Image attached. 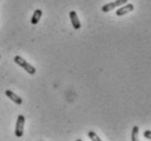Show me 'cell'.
<instances>
[{
	"instance_id": "obj_1",
	"label": "cell",
	"mask_w": 151,
	"mask_h": 141,
	"mask_svg": "<svg viewBox=\"0 0 151 141\" xmlns=\"http://www.w3.org/2000/svg\"><path fill=\"white\" fill-rule=\"evenodd\" d=\"M14 62L18 66L22 67V68L24 69V70H25L29 74H35V73H36V68H35V67H33L32 65H30V64H29L25 59H23L21 56H15V57H14Z\"/></svg>"
},
{
	"instance_id": "obj_2",
	"label": "cell",
	"mask_w": 151,
	"mask_h": 141,
	"mask_svg": "<svg viewBox=\"0 0 151 141\" xmlns=\"http://www.w3.org/2000/svg\"><path fill=\"white\" fill-rule=\"evenodd\" d=\"M24 124H25V117L23 115H19L18 119H17V124H15V137L21 138L23 136V131H24Z\"/></svg>"
},
{
	"instance_id": "obj_3",
	"label": "cell",
	"mask_w": 151,
	"mask_h": 141,
	"mask_svg": "<svg viewBox=\"0 0 151 141\" xmlns=\"http://www.w3.org/2000/svg\"><path fill=\"white\" fill-rule=\"evenodd\" d=\"M127 1H128V0H115V1H113V2L104 4V6L102 7V11L103 12H110V11H112V10H114L115 8H118V7H121V6H123V4H127Z\"/></svg>"
},
{
	"instance_id": "obj_4",
	"label": "cell",
	"mask_w": 151,
	"mask_h": 141,
	"mask_svg": "<svg viewBox=\"0 0 151 141\" xmlns=\"http://www.w3.org/2000/svg\"><path fill=\"white\" fill-rule=\"evenodd\" d=\"M134 9H135V7L132 4H125L121 7H118V9L116 10V15L117 16H123V15L127 14L129 12L134 11Z\"/></svg>"
},
{
	"instance_id": "obj_5",
	"label": "cell",
	"mask_w": 151,
	"mask_h": 141,
	"mask_svg": "<svg viewBox=\"0 0 151 141\" xmlns=\"http://www.w3.org/2000/svg\"><path fill=\"white\" fill-rule=\"evenodd\" d=\"M69 18H70V21H71V25L75 30H79L81 27V23H80V20L78 18V14L76 11H70L69 12Z\"/></svg>"
},
{
	"instance_id": "obj_6",
	"label": "cell",
	"mask_w": 151,
	"mask_h": 141,
	"mask_svg": "<svg viewBox=\"0 0 151 141\" xmlns=\"http://www.w3.org/2000/svg\"><path fill=\"white\" fill-rule=\"evenodd\" d=\"M6 95H7L9 99H11L13 103L18 104V105H21V104L23 103L22 99H21L19 95H17L15 93H13L12 91H10V90H7V91H6Z\"/></svg>"
},
{
	"instance_id": "obj_7",
	"label": "cell",
	"mask_w": 151,
	"mask_h": 141,
	"mask_svg": "<svg viewBox=\"0 0 151 141\" xmlns=\"http://www.w3.org/2000/svg\"><path fill=\"white\" fill-rule=\"evenodd\" d=\"M42 15H43V11H42L41 9H36L34 11V13H33V15H32V18H31V23L33 25H36L40 22Z\"/></svg>"
},
{
	"instance_id": "obj_8",
	"label": "cell",
	"mask_w": 151,
	"mask_h": 141,
	"mask_svg": "<svg viewBox=\"0 0 151 141\" xmlns=\"http://www.w3.org/2000/svg\"><path fill=\"white\" fill-rule=\"evenodd\" d=\"M138 136H139V127L134 126L132 130V141L138 140Z\"/></svg>"
},
{
	"instance_id": "obj_9",
	"label": "cell",
	"mask_w": 151,
	"mask_h": 141,
	"mask_svg": "<svg viewBox=\"0 0 151 141\" xmlns=\"http://www.w3.org/2000/svg\"><path fill=\"white\" fill-rule=\"evenodd\" d=\"M89 138H90L91 140H93V141H102V139L99 137L98 135L95 134L94 131H89Z\"/></svg>"
},
{
	"instance_id": "obj_10",
	"label": "cell",
	"mask_w": 151,
	"mask_h": 141,
	"mask_svg": "<svg viewBox=\"0 0 151 141\" xmlns=\"http://www.w3.org/2000/svg\"><path fill=\"white\" fill-rule=\"evenodd\" d=\"M144 137L146 139H151V131L150 130H146L144 132Z\"/></svg>"
},
{
	"instance_id": "obj_11",
	"label": "cell",
	"mask_w": 151,
	"mask_h": 141,
	"mask_svg": "<svg viewBox=\"0 0 151 141\" xmlns=\"http://www.w3.org/2000/svg\"><path fill=\"white\" fill-rule=\"evenodd\" d=\"M0 58H1V56H0Z\"/></svg>"
}]
</instances>
